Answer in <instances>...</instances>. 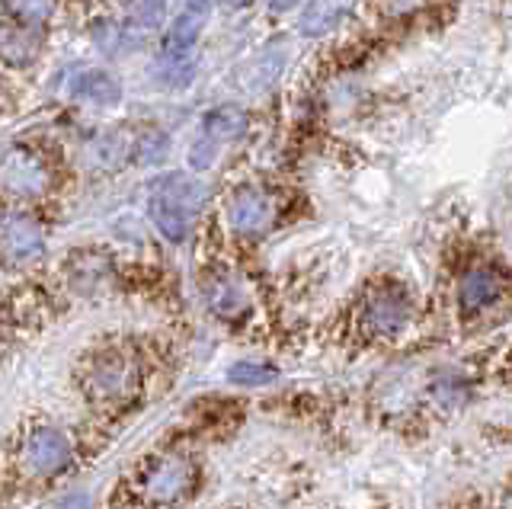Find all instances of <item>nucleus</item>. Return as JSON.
Here are the masks:
<instances>
[{"instance_id": "nucleus-14", "label": "nucleus", "mask_w": 512, "mask_h": 509, "mask_svg": "<svg viewBox=\"0 0 512 509\" xmlns=\"http://www.w3.org/2000/svg\"><path fill=\"white\" fill-rule=\"evenodd\" d=\"M202 20H205V10H186L173 20V26L167 29V39H164V49L170 58H183L192 45L199 42Z\"/></svg>"}, {"instance_id": "nucleus-19", "label": "nucleus", "mask_w": 512, "mask_h": 509, "mask_svg": "<svg viewBox=\"0 0 512 509\" xmlns=\"http://www.w3.org/2000/svg\"><path fill=\"white\" fill-rule=\"evenodd\" d=\"M128 20H132L141 33H151L164 20V0H132L128 7Z\"/></svg>"}, {"instance_id": "nucleus-11", "label": "nucleus", "mask_w": 512, "mask_h": 509, "mask_svg": "<svg viewBox=\"0 0 512 509\" xmlns=\"http://www.w3.org/2000/svg\"><path fill=\"white\" fill-rule=\"evenodd\" d=\"M74 97L96 103V106H116L122 100L119 81L103 68H87L74 77Z\"/></svg>"}, {"instance_id": "nucleus-7", "label": "nucleus", "mask_w": 512, "mask_h": 509, "mask_svg": "<svg viewBox=\"0 0 512 509\" xmlns=\"http://www.w3.org/2000/svg\"><path fill=\"white\" fill-rule=\"evenodd\" d=\"M272 218H276V209H272V199L256 186H244L228 199V225L244 234V237H256L263 234Z\"/></svg>"}, {"instance_id": "nucleus-9", "label": "nucleus", "mask_w": 512, "mask_h": 509, "mask_svg": "<svg viewBox=\"0 0 512 509\" xmlns=\"http://www.w3.org/2000/svg\"><path fill=\"white\" fill-rule=\"evenodd\" d=\"M410 324V305L397 292H378L365 305V327L375 337H397Z\"/></svg>"}, {"instance_id": "nucleus-5", "label": "nucleus", "mask_w": 512, "mask_h": 509, "mask_svg": "<svg viewBox=\"0 0 512 509\" xmlns=\"http://www.w3.org/2000/svg\"><path fill=\"white\" fill-rule=\"evenodd\" d=\"M84 385H87V394L96 397V401H112V397H122L128 391H135L138 369H135L132 359H125L119 353H103L87 369Z\"/></svg>"}, {"instance_id": "nucleus-12", "label": "nucleus", "mask_w": 512, "mask_h": 509, "mask_svg": "<svg viewBox=\"0 0 512 509\" xmlns=\"http://www.w3.org/2000/svg\"><path fill=\"white\" fill-rule=\"evenodd\" d=\"M349 0H308L298 17V29L304 39H317L343 20Z\"/></svg>"}, {"instance_id": "nucleus-3", "label": "nucleus", "mask_w": 512, "mask_h": 509, "mask_svg": "<svg viewBox=\"0 0 512 509\" xmlns=\"http://www.w3.org/2000/svg\"><path fill=\"white\" fill-rule=\"evenodd\" d=\"M247 132V113L237 106H221L215 113H208L205 122H202V138L192 145L189 151V164L196 170H205L215 164V154L221 145H228V141L240 138Z\"/></svg>"}, {"instance_id": "nucleus-17", "label": "nucleus", "mask_w": 512, "mask_h": 509, "mask_svg": "<svg viewBox=\"0 0 512 509\" xmlns=\"http://www.w3.org/2000/svg\"><path fill=\"white\" fill-rule=\"evenodd\" d=\"M128 154H132V141H128L125 135H119V132L100 135L93 141V148H90V157L96 164H103V167H119Z\"/></svg>"}, {"instance_id": "nucleus-8", "label": "nucleus", "mask_w": 512, "mask_h": 509, "mask_svg": "<svg viewBox=\"0 0 512 509\" xmlns=\"http://www.w3.org/2000/svg\"><path fill=\"white\" fill-rule=\"evenodd\" d=\"M42 250H45V234L32 218L13 215L7 221H0V257L23 263L39 257Z\"/></svg>"}, {"instance_id": "nucleus-22", "label": "nucleus", "mask_w": 512, "mask_h": 509, "mask_svg": "<svg viewBox=\"0 0 512 509\" xmlns=\"http://www.w3.org/2000/svg\"><path fill=\"white\" fill-rule=\"evenodd\" d=\"M208 0H186V10H205Z\"/></svg>"}, {"instance_id": "nucleus-21", "label": "nucleus", "mask_w": 512, "mask_h": 509, "mask_svg": "<svg viewBox=\"0 0 512 509\" xmlns=\"http://www.w3.org/2000/svg\"><path fill=\"white\" fill-rule=\"evenodd\" d=\"M298 0H269V7L272 10H288V7H295Z\"/></svg>"}, {"instance_id": "nucleus-4", "label": "nucleus", "mask_w": 512, "mask_h": 509, "mask_svg": "<svg viewBox=\"0 0 512 509\" xmlns=\"http://www.w3.org/2000/svg\"><path fill=\"white\" fill-rule=\"evenodd\" d=\"M0 189L16 199H36L48 189V167L39 154L13 148L0 157Z\"/></svg>"}, {"instance_id": "nucleus-18", "label": "nucleus", "mask_w": 512, "mask_h": 509, "mask_svg": "<svg viewBox=\"0 0 512 509\" xmlns=\"http://www.w3.org/2000/svg\"><path fill=\"white\" fill-rule=\"evenodd\" d=\"M276 369H269L263 362H237L228 369V381L240 388H260V385H269V381H276Z\"/></svg>"}, {"instance_id": "nucleus-6", "label": "nucleus", "mask_w": 512, "mask_h": 509, "mask_svg": "<svg viewBox=\"0 0 512 509\" xmlns=\"http://www.w3.org/2000/svg\"><path fill=\"white\" fill-rule=\"evenodd\" d=\"M23 465L32 477H58L71 465V442L58 429H36L23 445Z\"/></svg>"}, {"instance_id": "nucleus-1", "label": "nucleus", "mask_w": 512, "mask_h": 509, "mask_svg": "<svg viewBox=\"0 0 512 509\" xmlns=\"http://www.w3.org/2000/svg\"><path fill=\"white\" fill-rule=\"evenodd\" d=\"M202 209V186L189 180L186 173H167V177L154 180L151 196H148V212L157 231L167 241L180 244L189 237L196 215Z\"/></svg>"}, {"instance_id": "nucleus-2", "label": "nucleus", "mask_w": 512, "mask_h": 509, "mask_svg": "<svg viewBox=\"0 0 512 509\" xmlns=\"http://www.w3.org/2000/svg\"><path fill=\"white\" fill-rule=\"evenodd\" d=\"M196 487V465L183 455H164L141 474V490L151 503H176Z\"/></svg>"}, {"instance_id": "nucleus-15", "label": "nucleus", "mask_w": 512, "mask_h": 509, "mask_svg": "<svg viewBox=\"0 0 512 509\" xmlns=\"http://www.w3.org/2000/svg\"><path fill=\"white\" fill-rule=\"evenodd\" d=\"M10 20H20L26 26H45L55 13V0H0Z\"/></svg>"}, {"instance_id": "nucleus-13", "label": "nucleus", "mask_w": 512, "mask_h": 509, "mask_svg": "<svg viewBox=\"0 0 512 509\" xmlns=\"http://www.w3.org/2000/svg\"><path fill=\"white\" fill-rule=\"evenodd\" d=\"M496 298H500V282H496V276L484 273V269H474L458 285V301L464 311H480L493 305Z\"/></svg>"}, {"instance_id": "nucleus-16", "label": "nucleus", "mask_w": 512, "mask_h": 509, "mask_svg": "<svg viewBox=\"0 0 512 509\" xmlns=\"http://www.w3.org/2000/svg\"><path fill=\"white\" fill-rule=\"evenodd\" d=\"M250 305V295L247 289L240 282L234 279H224L215 285V295H212V308L221 314V317H237V314H244Z\"/></svg>"}, {"instance_id": "nucleus-10", "label": "nucleus", "mask_w": 512, "mask_h": 509, "mask_svg": "<svg viewBox=\"0 0 512 509\" xmlns=\"http://www.w3.org/2000/svg\"><path fill=\"white\" fill-rule=\"evenodd\" d=\"M42 52L39 26H26L20 20L0 23V61L10 68H29Z\"/></svg>"}, {"instance_id": "nucleus-20", "label": "nucleus", "mask_w": 512, "mask_h": 509, "mask_svg": "<svg viewBox=\"0 0 512 509\" xmlns=\"http://www.w3.org/2000/svg\"><path fill=\"white\" fill-rule=\"evenodd\" d=\"M423 0H388V13H394V17H400V13H410L420 7Z\"/></svg>"}]
</instances>
